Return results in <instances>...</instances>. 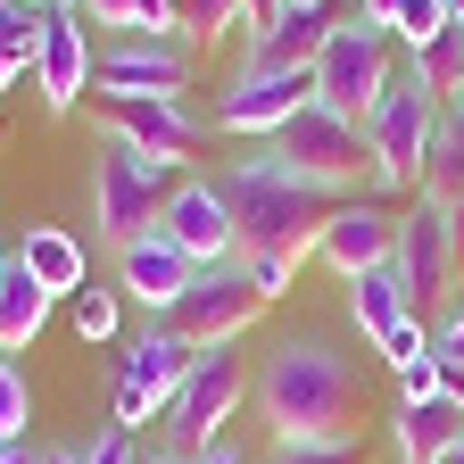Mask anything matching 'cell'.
Instances as JSON below:
<instances>
[{"instance_id": "cell-42", "label": "cell", "mask_w": 464, "mask_h": 464, "mask_svg": "<svg viewBox=\"0 0 464 464\" xmlns=\"http://www.w3.org/2000/svg\"><path fill=\"white\" fill-rule=\"evenodd\" d=\"M448 224H456V249H464V199H456V208H448Z\"/></svg>"}, {"instance_id": "cell-24", "label": "cell", "mask_w": 464, "mask_h": 464, "mask_svg": "<svg viewBox=\"0 0 464 464\" xmlns=\"http://www.w3.org/2000/svg\"><path fill=\"white\" fill-rule=\"evenodd\" d=\"M42 34H50V9H25V0H0V83L34 75V58H42Z\"/></svg>"}, {"instance_id": "cell-14", "label": "cell", "mask_w": 464, "mask_h": 464, "mask_svg": "<svg viewBox=\"0 0 464 464\" xmlns=\"http://www.w3.org/2000/svg\"><path fill=\"white\" fill-rule=\"evenodd\" d=\"M158 232H166V241L183 249L191 266H224V257H241V241H232V208H224L216 183H199V174H183V183L166 191Z\"/></svg>"}, {"instance_id": "cell-43", "label": "cell", "mask_w": 464, "mask_h": 464, "mask_svg": "<svg viewBox=\"0 0 464 464\" xmlns=\"http://www.w3.org/2000/svg\"><path fill=\"white\" fill-rule=\"evenodd\" d=\"M25 9H83V0H25Z\"/></svg>"}, {"instance_id": "cell-36", "label": "cell", "mask_w": 464, "mask_h": 464, "mask_svg": "<svg viewBox=\"0 0 464 464\" xmlns=\"http://www.w3.org/2000/svg\"><path fill=\"white\" fill-rule=\"evenodd\" d=\"M348 9H357L365 25H382V34H390V25H398V9H406V0H348Z\"/></svg>"}, {"instance_id": "cell-12", "label": "cell", "mask_w": 464, "mask_h": 464, "mask_svg": "<svg viewBox=\"0 0 464 464\" xmlns=\"http://www.w3.org/2000/svg\"><path fill=\"white\" fill-rule=\"evenodd\" d=\"M307 100H315V67H241L224 83V100H216V125L249 133V141H274Z\"/></svg>"}, {"instance_id": "cell-13", "label": "cell", "mask_w": 464, "mask_h": 464, "mask_svg": "<svg viewBox=\"0 0 464 464\" xmlns=\"http://www.w3.org/2000/svg\"><path fill=\"white\" fill-rule=\"evenodd\" d=\"M92 108H100V125L116 133V141H133L150 166H183L191 158V141H199V125H191V108L183 100H116V92H92Z\"/></svg>"}, {"instance_id": "cell-16", "label": "cell", "mask_w": 464, "mask_h": 464, "mask_svg": "<svg viewBox=\"0 0 464 464\" xmlns=\"http://www.w3.org/2000/svg\"><path fill=\"white\" fill-rule=\"evenodd\" d=\"M390 249H398V216H390L382 199H340L332 224H324V241H315V257H324L340 282H357L365 266H390Z\"/></svg>"}, {"instance_id": "cell-46", "label": "cell", "mask_w": 464, "mask_h": 464, "mask_svg": "<svg viewBox=\"0 0 464 464\" xmlns=\"http://www.w3.org/2000/svg\"><path fill=\"white\" fill-rule=\"evenodd\" d=\"M440 464H464V448H456V456H440Z\"/></svg>"}, {"instance_id": "cell-39", "label": "cell", "mask_w": 464, "mask_h": 464, "mask_svg": "<svg viewBox=\"0 0 464 464\" xmlns=\"http://www.w3.org/2000/svg\"><path fill=\"white\" fill-rule=\"evenodd\" d=\"M440 398H456V406H464V365H448V373H440Z\"/></svg>"}, {"instance_id": "cell-19", "label": "cell", "mask_w": 464, "mask_h": 464, "mask_svg": "<svg viewBox=\"0 0 464 464\" xmlns=\"http://www.w3.org/2000/svg\"><path fill=\"white\" fill-rule=\"evenodd\" d=\"M390 440H398V464H440L464 448V406L456 398H398Z\"/></svg>"}, {"instance_id": "cell-7", "label": "cell", "mask_w": 464, "mask_h": 464, "mask_svg": "<svg viewBox=\"0 0 464 464\" xmlns=\"http://www.w3.org/2000/svg\"><path fill=\"white\" fill-rule=\"evenodd\" d=\"M390 266H398L406 307H415L423 324L448 315V290L464 282V249H456V224H448L440 199H415V208L398 216V249H390Z\"/></svg>"}, {"instance_id": "cell-32", "label": "cell", "mask_w": 464, "mask_h": 464, "mask_svg": "<svg viewBox=\"0 0 464 464\" xmlns=\"http://www.w3.org/2000/svg\"><path fill=\"white\" fill-rule=\"evenodd\" d=\"M390 373H398V398H440V373H448V365H440V348H423V357H406V365H390Z\"/></svg>"}, {"instance_id": "cell-2", "label": "cell", "mask_w": 464, "mask_h": 464, "mask_svg": "<svg viewBox=\"0 0 464 464\" xmlns=\"http://www.w3.org/2000/svg\"><path fill=\"white\" fill-rule=\"evenodd\" d=\"M224 208H232V241H241V257H290V266H307L315 241H324V224H332V191L299 183V174H282L266 150L241 158V166H224Z\"/></svg>"}, {"instance_id": "cell-38", "label": "cell", "mask_w": 464, "mask_h": 464, "mask_svg": "<svg viewBox=\"0 0 464 464\" xmlns=\"http://www.w3.org/2000/svg\"><path fill=\"white\" fill-rule=\"evenodd\" d=\"M282 9H290V0H249V34H266V25H274Z\"/></svg>"}, {"instance_id": "cell-30", "label": "cell", "mask_w": 464, "mask_h": 464, "mask_svg": "<svg viewBox=\"0 0 464 464\" xmlns=\"http://www.w3.org/2000/svg\"><path fill=\"white\" fill-rule=\"evenodd\" d=\"M274 464H365V440L348 431V440H290L274 448Z\"/></svg>"}, {"instance_id": "cell-22", "label": "cell", "mask_w": 464, "mask_h": 464, "mask_svg": "<svg viewBox=\"0 0 464 464\" xmlns=\"http://www.w3.org/2000/svg\"><path fill=\"white\" fill-rule=\"evenodd\" d=\"M50 307H58V299H50V290L9 257V274H0V357L34 348V340H42V324H50Z\"/></svg>"}, {"instance_id": "cell-21", "label": "cell", "mask_w": 464, "mask_h": 464, "mask_svg": "<svg viewBox=\"0 0 464 464\" xmlns=\"http://www.w3.org/2000/svg\"><path fill=\"white\" fill-rule=\"evenodd\" d=\"M17 266H25V274L50 290V299H75V290L92 282V266H83V241H75V232H58V224H25Z\"/></svg>"}, {"instance_id": "cell-33", "label": "cell", "mask_w": 464, "mask_h": 464, "mask_svg": "<svg viewBox=\"0 0 464 464\" xmlns=\"http://www.w3.org/2000/svg\"><path fill=\"white\" fill-rule=\"evenodd\" d=\"M83 464H141V431H125V423H108L92 448H83Z\"/></svg>"}, {"instance_id": "cell-37", "label": "cell", "mask_w": 464, "mask_h": 464, "mask_svg": "<svg viewBox=\"0 0 464 464\" xmlns=\"http://www.w3.org/2000/svg\"><path fill=\"white\" fill-rule=\"evenodd\" d=\"M141 464H174V456H141ZM199 464H249V456H241V448H232V440H216V448H208Z\"/></svg>"}, {"instance_id": "cell-15", "label": "cell", "mask_w": 464, "mask_h": 464, "mask_svg": "<svg viewBox=\"0 0 464 464\" xmlns=\"http://www.w3.org/2000/svg\"><path fill=\"white\" fill-rule=\"evenodd\" d=\"M92 34H83V9H50V34H42V58H34V92H42V108L50 116H67V108H83V92H92Z\"/></svg>"}, {"instance_id": "cell-35", "label": "cell", "mask_w": 464, "mask_h": 464, "mask_svg": "<svg viewBox=\"0 0 464 464\" xmlns=\"http://www.w3.org/2000/svg\"><path fill=\"white\" fill-rule=\"evenodd\" d=\"M431 348H440V365H464V290H456V307L431 324Z\"/></svg>"}, {"instance_id": "cell-40", "label": "cell", "mask_w": 464, "mask_h": 464, "mask_svg": "<svg viewBox=\"0 0 464 464\" xmlns=\"http://www.w3.org/2000/svg\"><path fill=\"white\" fill-rule=\"evenodd\" d=\"M42 464H83V448H42Z\"/></svg>"}, {"instance_id": "cell-18", "label": "cell", "mask_w": 464, "mask_h": 464, "mask_svg": "<svg viewBox=\"0 0 464 464\" xmlns=\"http://www.w3.org/2000/svg\"><path fill=\"white\" fill-rule=\"evenodd\" d=\"M332 25H340L332 0H290L266 34H249V58H241V67H315L324 42H332Z\"/></svg>"}, {"instance_id": "cell-8", "label": "cell", "mask_w": 464, "mask_h": 464, "mask_svg": "<svg viewBox=\"0 0 464 464\" xmlns=\"http://www.w3.org/2000/svg\"><path fill=\"white\" fill-rule=\"evenodd\" d=\"M390 75H398V67H390V34L348 9V17L332 25L324 58H315V100H324L332 116H357V125H365V108L390 92Z\"/></svg>"}, {"instance_id": "cell-1", "label": "cell", "mask_w": 464, "mask_h": 464, "mask_svg": "<svg viewBox=\"0 0 464 464\" xmlns=\"http://www.w3.org/2000/svg\"><path fill=\"white\" fill-rule=\"evenodd\" d=\"M257 406L274 423V448H290V440H348L357 431V406H365V382H357V365H348L332 340H282L257 365Z\"/></svg>"}, {"instance_id": "cell-27", "label": "cell", "mask_w": 464, "mask_h": 464, "mask_svg": "<svg viewBox=\"0 0 464 464\" xmlns=\"http://www.w3.org/2000/svg\"><path fill=\"white\" fill-rule=\"evenodd\" d=\"M83 17L108 25L116 42L125 34H174V0H83Z\"/></svg>"}, {"instance_id": "cell-20", "label": "cell", "mask_w": 464, "mask_h": 464, "mask_svg": "<svg viewBox=\"0 0 464 464\" xmlns=\"http://www.w3.org/2000/svg\"><path fill=\"white\" fill-rule=\"evenodd\" d=\"M348 324H357V340H373V348H390L406 324H415V307H406V282H398V266H365L357 282H348Z\"/></svg>"}, {"instance_id": "cell-25", "label": "cell", "mask_w": 464, "mask_h": 464, "mask_svg": "<svg viewBox=\"0 0 464 464\" xmlns=\"http://www.w3.org/2000/svg\"><path fill=\"white\" fill-rule=\"evenodd\" d=\"M406 75H415L431 100H456V92H464V25H448V34L423 42V50H406Z\"/></svg>"}, {"instance_id": "cell-26", "label": "cell", "mask_w": 464, "mask_h": 464, "mask_svg": "<svg viewBox=\"0 0 464 464\" xmlns=\"http://www.w3.org/2000/svg\"><path fill=\"white\" fill-rule=\"evenodd\" d=\"M174 34H183V42L249 34V0H174Z\"/></svg>"}, {"instance_id": "cell-41", "label": "cell", "mask_w": 464, "mask_h": 464, "mask_svg": "<svg viewBox=\"0 0 464 464\" xmlns=\"http://www.w3.org/2000/svg\"><path fill=\"white\" fill-rule=\"evenodd\" d=\"M0 464H42V456H25V448H0Z\"/></svg>"}, {"instance_id": "cell-47", "label": "cell", "mask_w": 464, "mask_h": 464, "mask_svg": "<svg viewBox=\"0 0 464 464\" xmlns=\"http://www.w3.org/2000/svg\"><path fill=\"white\" fill-rule=\"evenodd\" d=\"M456 100H464V92H456Z\"/></svg>"}, {"instance_id": "cell-4", "label": "cell", "mask_w": 464, "mask_h": 464, "mask_svg": "<svg viewBox=\"0 0 464 464\" xmlns=\"http://www.w3.org/2000/svg\"><path fill=\"white\" fill-rule=\"evenodd\" d=\"M266 158L299 183L332 191V199H373V150H365V125L357 116H332L324 100H307L290 125L266 141Z\"/></svg>"}, {"instance_id": "cell-31", "label": "cell", "mask_w": 464, "mask_h": 464, "mask_svg": "<svg viewBox=\"0 0 464 464\" xmlns=\"http://www.w3.org/2000/svg\"><path fill=\"white\" fill-rule=\"evenodd\" d=\"M75 332H83V348L92 340H116V290H75Z\"/></svg>"}, {"instance_id": "cell-5", "label": "cell", "mask_w": 464, "mask_h": 464, "mask_svg": "<svg viewBox=\"0 0 464 464\" xmlns=\"http://www.w3.org/2000/svg\"><path fill=\"white\" fill-rule=\"evenodd\" d=\"M440 108L415 75H390V92L365 108V150H373V191H415L423 199V166H431V141H440Z\"/></svg>"}, {"instance_id": "cell-17", "label": "cell", "mask_w": 464, "mask_h": 464, "mask_svg": "<svg viewBox=\"0 0 464 464\" xmlns=\"http://www.w3.org/2000/svg\"><path fill=\"white\" fill-rule=\"evenodd\" d=\"M199 274H208V266H191L183 249L166 241V232H141V241H125V249H116V282H125L150 315H166V307L183 299V290H191Z\"/></svg>"}, {"instance_id": "cell-3", "label": "cell", "mask_w": 464, "mask_h": 464, "mask_svg": "<svg viewBox=\"0 0 464 464\" xmlns=\"http://www.w3.org/2000/svg\"><path fill=\"white\" fill-rule=\"evenodd\" d=\"M249 390H257V373H249V357H241V340L199 348L191 382H183V390H174V398L158 406V456H174V464H199V456L224 440L232 406H241Z\"/></svg>"}, {"instance_id": "cell-45", "label": "cell", "mask_w": 464, "mask_h": 464, "mask_svg": "<svg viewBox=\"0 0 464 464\" xmlns=\"http://www.w3.org/2000/svg\"><path fill=\"white\" fill-rule=\"evenodd\" d=\"M9 257H17V249H0V274H9Z\"/></svg>"}, {"instance_id": "cell-9", "label": "cell", "mask_w": 464, "mask_h": 464, "mask_svg": "<svg viewBox=\"0 0 464 464\" xmlns=\"http://www.w3.org/2000/svg\"><path fill=\"white\" fill-rule=\"evenodd\" d=\"M266 307H274V299L241 274V257H224V266H208V274H199V282H191L158 324H166V332H183L191 348H224V340H241Z\"/></svg>"}, {"instance_id": "cell-34", "label": "cell", "mask_w": 464, "mask_h": 464, "mask_svg": "<svg viewBox=\"0 0 464 464\" xmlns=\"http://www.w3.org/2000/svg\"><path fill=\"white\" fill-rule=\"evenodd\" d=\"M241 274H249V282L266 290V299H282V290L299 282V266H290V257H241Z\"/></svg>"}, {"instance_id": "cell-6", "label": "cell", "mask_w": 464, "mask_h": 464, "mask_svg": "<svg viewBox=\"0 0 464 464\" xmlns=\"http://www.w3.org/2000/svg\"><path fill=\"white\" fill-rule=\"evenodd\" d=\"M166 166H150L133 141H116V133H100V150H92V232L108 249H125V241H141V232H158V216H166Z\"/></svg>"}, {"instance_id": "cell-11", "label": "cell", "mask_w": 464, "mask_h": 464, "mask_svg": "<svg viewBox=\"0 0 464 464\" xmlns=\"http://www.w3.org/2000/svg\"><path fill=\"white\" fill-rule=\"evenodd\" d=\"M92 92H116V100H183L191 92V42L183 34H125L92 67Z\"/></svg>"}, {"instance_id": "cell-23", "label": "cell", "mask_w": 464, "mask_h": 464, "mask_svg": "<svg viewBox=\"0 0 464 464\" xmlns=\"http://www.w3.org/2000/svg\"><path fill=\"white\" fill-rule=\"evenodd\" d=\"M423 199H440V208L464 199V100L440 108V141H431V166H423Z\"/></svg>"}, {"instance_id": "cell-10", "label": "cell", "mask_w": 464, "mask_h": 464, "mask_svg": "<svg viewBox=\"0 0 464 464\" xmlns=\"http://www.w3.org/2000/svg\"><path fill=\"white\" fill-rule=\"evenodd\" d=\"M191 365H199V348L150 315V332L125 348V365H116V423H125V431H141V423L158 415V406L191 382Z\"/></svg>"}, {"instance_id": "cell-29", "label": "cell", "mask_w": 464, "mask_h": 464, "mask_svg": "<svg viewBox=\"0 0 464 464\" xmlns=\"http://www.w3.org/2000/svg\"><path fill=\"white\" fill-rule=\"evenodd\" d=\"M448 25H456V17H448V0H406V9H398V25H390V34H398L406 50H423V42H440Z\"/></svg>"}, {"instance_id": "cell-44", "label": "cell", "mask_w": 464, "mask_h": 464, "mask_svg": "<svg viewBox=\"0 0 464 464\" xmlns=\"http://www.w3.org/2000/svg\"><path fill=\"white\" fill-rule=\"evenodd\" d=\"M448 17H456V25H464V0H448Z\"/></svg>"}, {"instance_id": "cell-28", "label": "cell", "mask_w": 464, "mask_h": 464, "mask_svg": "<svg viewBox=\"0 0 464 464\" xmlns=\"http://www.w3.org/2000/svg\"><path fill=\"white\" fill-rule=\"evenodd\" d=\"M25 423H34L25 365H17V357H0V448H25Z\"/></svg>"}]
</instances>
